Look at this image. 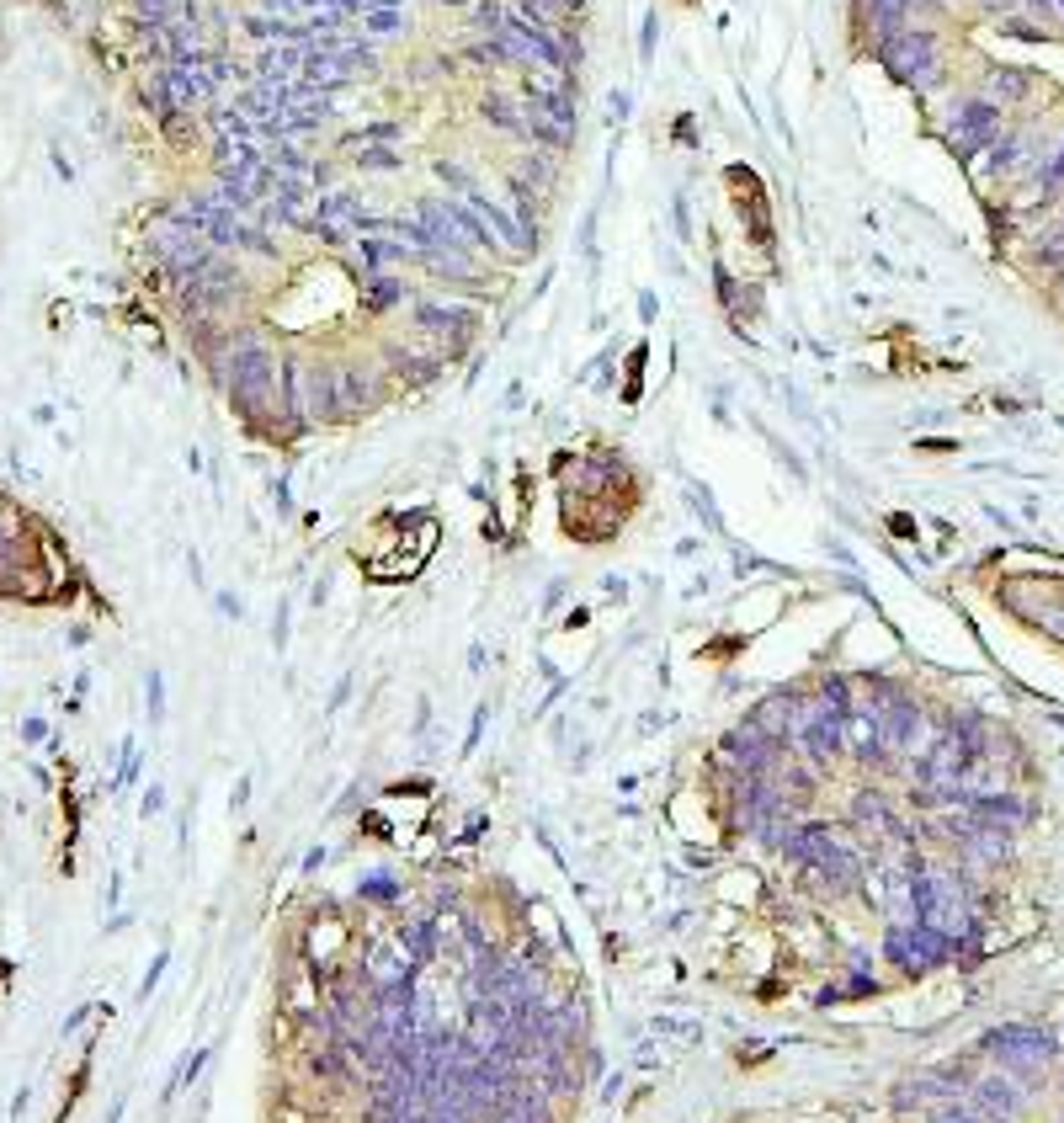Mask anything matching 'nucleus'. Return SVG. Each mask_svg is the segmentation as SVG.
<instances>
[{
	"instance_id": "obj_7",
	"label": "nucleus",
	"mask_w": 1064,
	"mask_h": 1123,
	"mask_svg": "<svg viewBox=\"0 0 1064 1123\" xmlns=\"http://www.w3.org/2000/svg\"><path fill=\"white\" fill-rule=\"evenodd\" d=\"M362 165H368V171H394L400 154H394V149H362Z\"/></svg>"
},
{
	"instance_id": "obj_2",
	"label": "nucleus",
	"mask_w": 1064,
	"mask_h": 1123,
	"mask_svg": "<svg viewBox=\"0 0 1064 1123\" xmlns=\"http://www.w3.org/2000/svg\"><path fill=\"white\" fill-rule=\"evenodd\" d=\"M506 192H511V219H516V224H522V230H538V219H543V213H549V208H543V203H549V197H543V192H538V187H533V181H522V176H516V171H511V176H506Z\"/></svg>"
},
{
	"instance_id": "obj_1",
	"label": "nucleus",
	"mask_w": 1064,
	"mask_h": 1123,
	"mask_svg": "<svg viewBox=\"0 0 1064 1123\" xmlns=\"http://www.w3.org/2000/svg\"><path fill=\"white\" fill-rule=\"evenodd\" d=\"M384 379H389V373H378L373 363H346V368H335V384H341V411H346V416H357V411H362V416H368V411H378V405H384V395H389V389H384Z\"/></svg>"
},
{
	"instance_id": "obj_6",
	"label": "nucleus",
	"mask_w": 1064,
	"mask_h": 1123,
	"mask_svg": "<svg viewBox=\"0 0 1064 1123\" xmlns=\"http://www.w3.org/2000/svg\"><path fill=\"white\" fill-rule=\"evenodd\" d=\"M437 181H443V187H448V192H458V197H468V192H474V187H479V181H474V176H468V171H458L453 160H443V165H437Z\"/></svg>"
},
{
	"instance_id": "obj_4",
	"label": "nucleus",
	"mask_w": 1064,
	"mask_h": 1123,
	"mask_svg": "<svg viewBox=\"0 0 1064 1123\" xmlns=\"http://www.w3.org/2000/svg\"><path fill=\"white\" fill-rule=\"evenodd\" d=\"M522 181H533L543 197L559 187V171H554V149H533V154H522V171H516Z\"/></svg>"
},
{
	"instance_id": "obj_3",
	"label": "nucleus",
	"mask_w": 1064,
	"mask_h": 1123,
	"mask_svg": "<svg viewBox=\"0 0 1064 1123\" xmlns=\"http://www.w3.org/2000/svg\"><path fill=\"white\" fill-rule=\"evenodd\" d=\"M368 282V293H362V309H373V314H384V309H394V304H405V278H394V272H373Z\"/></svg>"
},
{
	"instance_id": "obj_5",
	"label": "nucleus",
	"mask_w": 1064,
	"mask_h": 1123,
	"mask_svg": "<svg viewBox=\"0 0 1064 1123\" xmlns=\"http://www.w3.org/2000/svg\"><path fill=\"white\" fill-rule=\"evenodd\" d=\"M484 118H495L500 134H522V118H516L511 97H490V102H484Z\"/></svg>"
}]
</instances>
